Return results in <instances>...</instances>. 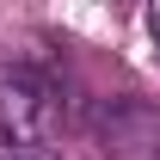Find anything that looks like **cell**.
<instances>
[{
	"label": "cell",
	"mask_w": 160,
	"mask_h": 160,
	"mask_svg": "<svg viewBox=\"0 0 160 160\" xmlns=\"http://www.w3.org/2000/svg\"><path fill=\"white\" fill-rule=\"evenodd\" d=\"M92 136H99L105 160H160V111L142 99H99Z\"/></svg>",
	"instance_id": "2"
},
{
	"label": "cell",
	"mask_w": 160,
	"mask_h": 160,
	"mask_svg": "<svg viewBox=\"0 0 160 160\" xmlns=\"http://www.w3.org/2000/svg\"><path fill=\"white\" fill-rule=\"evenodd\" d=\"M62 123V74L43 62H0V142L49 148Z\"/></svg>",
	"instance_id": "1"
},
{
	"label": "cell",
	"mask_w": 160,
	"mask_h": 160,
	"mask_svg": "<svg viewBox=\"0 0 160 160\" xmlns=\"http://www.w3.org/2000/svg\"><path fill=\"white\" fill-rule=\"evenodd\" d=\"M0 160H56L49 148H12V142H0Z\"/></svg>",
	"instance_id": "3"
},
{
	"label": "cell",
	"mask_w": 160,
	"mask_h": 160,
	"mask_svg": "<svg viewBox=\"0 0 160 160\" xmlns=\"http://www.w3.org/2000/svg\"><path fill=\"white\" fill-rule=\"evenodd\" d=\"M148 31H154V43H160V6H148Z\"/></svg>",
	"instance_id": "4"
}]
</instances>
